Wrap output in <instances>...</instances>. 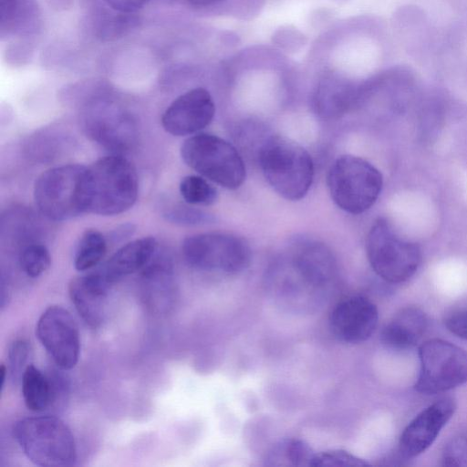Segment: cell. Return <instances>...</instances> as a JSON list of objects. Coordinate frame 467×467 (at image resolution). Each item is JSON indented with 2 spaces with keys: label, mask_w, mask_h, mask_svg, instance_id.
I'll return each instance as SVG.
<instances>
[{
  "label": "cell",
  "mask_w": 467,
  "mask_h": 467,
  "mask_svg": "<svg viewBox=\"0 0 467 467\" xmlns=\"http://www.w3.org/2000/svg\"><path fill=\"white\" fill-rule=\"evenodd\" d=\"M290 265L293 275L276 286L281 300L292 306H316L337 275V265L332 252L315 240L298 242L292 252Z\"/></svg>",
  "instance_id": "6da1fadb"
},
{
  "label": "cell",
  "mask_w": 467,
  "mask_h": 467,
  "mask_svg": "<svg viewBox=\"0 0 467 467\" xmlns=\"http://www.w3.org/2000/svg\"><path fill=\"white\" fill-rule=\"evenodd\" d=\"M138 191L136 169L121 155L105 156L87 169L88 213H124L135 203Z\"/></svg>",
  "instance_id": "7a4b0ae2"
},
{
  "label": "cell",
  "mask_w": 467,
  "mask_h": 467,
  "mask_svg": "<svg viewBox=\"0 0 467 467\" xmlns=\"http://www.w3.org/2000/svg\"><path fill=\"white\" fill-rule=\"evenodd\" d=\"M258 159L265 178L282 197L302 199L314 176L308 152L297 143L280 136L268 138L259 150Z\"/></svg>",
  "instance_id": "3957f363"
},
{
  "label": "cell",
  "mask_w": 467,
  "mask_h": 467,
  "mask_svg": "<svg viewBox=\"0 0 467 467\" xmlns=\"http://www.w3.org/2000/svg\"><path fill=\"white\" fill-rule=\"evenodd\" d=\"M13 437L36 465L63 467L76 462L74 435L57 417L44 415L21 419L13 427Z\"/></svg>",
  "instance_id": "277c9868"
},
{
  "label": "cell",
  "mask_w": 467,
  "mask_h": 467,
  "mask_svg": "<svg viewBox=\"0 0 467 467\" xmlns=\"http://www.w3.org/2000/svg\"><path fill=\"white\" fill-rule=\"evenodd\" d=\"M87 169L84 165L65 164L40 174L34 185L39 213L58 222L88 213Z\"/></svg>",
  "instance_id": "5b68a950"
},
{
  "label": "cell",
  "mask_w": 467,
  "mask_h": 467,
  "mask_svg": "<svg viewBox=\"0 0 467 467\" xmlns=\"http://www.w3.org/2000/svg\"><path fill=\"white\" fill-rule=\"evenodd\" d=\"M382 176L368 161L351 155L337 158L330 167L327 186L334 202L345 212L362 213L377 201Z\"/></svg>",
  "instance_id": "8992f818"
},
{
  "label": "cell",
  "mask_w": 467,
  "mask_h": 467,
  "mask_svg": "<svg viewBox=\"0 0 467 467\" xmlns=\"http://www.w3.org/2000/svg\"><path fill=\"white\" fill-rule=\"evenodd\" d=\"M181 155L192 170L227 189H237L245 179L242 157L218 136L199 133L188 138L182 145Z\"/></svg>",
  "instance_id": "52a82bcc"
},
{
  "label": "cell",
  "mask_w": 467,
  "mask_h": 467,
  "mask_svg": "<svg viewBox=\"0 0 467 467\" xmlns=\"http://www.w3.org/2000/svg\"><path fill=\"white\" fill-rule=\"evenodd\" d=\"M366 249L374 272L389 283L408 280L421 262L420 247L399 236L385 219L377 220L371 226Z\"/></svg>",
  "instance_id": "ba28073f"
},
{
  "label": "cell",
  "mask_w": 467,
  "mask_h": 467,
  "mask_svg": "<svg viewBox=\"0 0 467 467\" xmlns=\"http://www.w3.org/2000/svg\"><path fill=\"white\" fill-rule=\"evenodd\" d=\"M420 374L415 389L431 395L467 382V352L448 341L433 338L419 348Z\"/></svg>",
  "instance_id": "9c48e42d"
},
{
  "label": "cell",
  "mask_w": 467,
  "mask_h": 467,
  "mask_svg": "<svg viewBox=\"0 0 467 467\" xmlns=\"http://www.w3.org/2000/svg\"><path fill=\"white\" fill-rule=\"evenodd\" d=\"M182 254L193 268L226 274L242 272L251 260L250 247L244 239L222 233L187 237L182 243Z\"/></svg>",
  "instance_id": "30bf717a"
},
{
  "label": "cell",
  "mask_w": 467,
  "mask_h": 467,
  "mask_svg": "<svg viewBox=\"0 0 467 467\" xmlns=\"http://www.w3.org/2000/svg\"><path fill=\"white\" fill-rule=\"evenodd\" d=\"M36 334L57 368L69 370L77 365L80 353L79 332L66 308L47 307L37 320Z\"/></svg>",
  "instance_id": "8fae6325"
},
{
  "label": "cell",
  "mask_w": 467,
  "mask_h": 467,
  "mask_svg": "<svg viewBox=\"0 0 467 467\" xmlns=\"http://www.w3.org/2000/svg\"><path fill=\"white\" fill-rule=\"evenodd\" d=\"M379 321L376 305L363 296H350L339 301L329 315V327L334 337L348 344L369 338Z\"/></svg>",
  "instance_id": "7c38bea8"
},
{
  "label": "cell",
  "mask_w": 467,
  "mask_h": 467,
  "mask_svg": "<svg viewBox=\"0 0 467 467\" xmlns=\"http://www.w3.org/2000/svg\"><path fill=\"white\" fill-rule=\"evenodd\" d=\"M214 112V103L208 90L195 88L169 105L161 116V125L173 136L191 135L208 126Z\"/></svg>",
  "instance_id": "4fadbf2b"
},
{
  "label": "cell",
  "mask_w": 467,
  "mask_h": 467,
  "mask_svg": "<svg viewBox=\"0 0 467 467\" xmlns=\"http://www.w3.org/2000/svg\"><path fill=\"white\" fill-rule=\"evenodd\" d=\"M456 410L455 400L441 398L419 413L404 429L400 439V452L413 458L424 452L435 441L441 430Z\"/></svg>",
  "instance_id": "5bb4252c"
},
{
  "label": "cell",
  "mask_w": 467,
  "mask_h": 467,
  "mask_svg": "<svg viewBox=\"0 0 467 467\" xmlns=\"http://www.w3.org/2000/svg\"><path fill=\"white\" fill-rule=\"evenodd\" d=\"M110 285L99 270L77 276L68 285L72 304L84 322L92 328L99 327L104 321Z\"/></svg>",
  "instance_id": "9a60e30c"
},
{
  "label": "cell",
  "mask_w": 467,
  "mask_h": 467,
  "mask_svg": "<svg viewBox=\"0 0 467 467\" xmlns=\"http://www.w3.org/2000/svg\"><path fill=\"white\" fill-rule=\"evenodd\" d=\"M88 133L99 143L111 149H128L135 138L134 122L128 114L108 109L86 117Z\"/></svg>",
  "instance_id": "2e32d148"
},
{
  "label": "cell",
  "mask_w": 467,
  "mask_h": 467,
  "mask_svg": "<svg viewBox=\"0 0 467 467\" xmlns=\"http://www.w3.org/2000/svg\"><path fill=\"white\" fill-rule=\"evenodd\" d=\"M157 249L155 238L148 236L125 244L99 270L112 285L119 279L144 269Z\"/></svg>",
  "instance_id": "e0dca14e"
},
{
  "label": "cell",
  "mask_w": 467,
  "mask_h": 467,
  "mask_svg": "<svg viewBox=\"0 0 467 467\" xmlns=\"http://www.w3.org/2000/svg\"><path fill=\"white\" fill-rule=\"evenodd\" d=\"M428 319L417 307L400 310L381 331L384 345L393 349H408L414 347L424 335Z\"/></svg>",
  "instance_id": "ac0fdd59"
},
{
  "label": "cell",
  "mask_w": 467,
  "mask_h": 467,
  "mask_svg": "<svg viewBox=\"0 0 467 467\" xmlns=\"http://www.w3.org/2000/svg\"><path fill=\"white\" fill-rule=\"evenodd\" d=\"M172 269L164 260H155L142 269L141 293L143 301L157 312L167 311L171 306L174 295Z\"/></svg>",
  "instance_id": "d6986e66"
},
{
  "label": "cell",
  "mask_w": 467,
  "mask_h": 467,
  "mask_svg": "<svg viewBox=\"0 0 467 467\" xmlns=\"http://www.w3.org/2000/svg\"><path fill=\"white\" fill-rule=\"evenodd\" d=\"M22 395L26 407L34 412L48 409L56 399V388L50 379L33 364L21 376Z\"/></svg>",
  "instance_id": "ffe728a7"
},
{
  "label": "cell",
  "mask_w": 467,
  "mask_h": 467,
  "mask_svg": "<svg viewBox=\"0 0 467 467\" xmlns=\"http://www.w3.org/2000/svg\"><path fill=\"white\" fill-rule=\"evenodd\" d=\"M351 101L350 88L346 83L327 79L318 86L313 98V108L319 117L331 119L343 115Z\"/></svg>",
  "instance_id": "44dd1931"
},
{
  "label": "cell",
  "mask_w": 467,
  "mask_h": 467,
  "mask_svg": "<svg viewBox=\"0 0 467 467\" xmlns=\"http://www.w3.org/2000/svg\"><path fill=\"white\" fill-rule=\"evenodd\" d=\"M316 453L300 439H288L275 444L265 458L270 466L310 467Z\"/></svg>",
  "instance_id": "7402d4cb"
},
{
  "label": "cell",
  "mask_w": 467,
  "mask_h": 467,
  "mask_svg": "<svg viewBox=\"0 0 467 467\" xmlns=\"http://www.w3.org/2000/svg\"><path fill=\"white\" fill-rule=\"evenodd\" d=\"M107 240L94 229L86 230L79 238L74 255V265L78 271L84 272L97 266L107 253Z\"/></svg>",
  "instance_id": "603a6c76"
},
{
  "label": "cell",
  "mask_w": 467,
  "mask_h": 467,
  "mask_svg": "<svg viewBox=\"0 0 467 467\" xmlns=\"http://www.w3.org/2000/svg\"><path fill=\"white\" fill-rule=\"evenodd\" d=\"M179 189L183 200L192 205L213 204L218 195L216 189L212 184L197 175L185 176L181 181Z\"/></svg>",
  "instance_id": "cb8c5ba5"
},
{
  "label": "cell",
  "mask_w": 467,
  "mask_h": 467,
  "mask_svg": "<svg viewBox=\"0 0 467 467\" xmlns=\"http://www.w3.org/2000/svg\"><path fill=\"white\" fill-rule=\"evenodd\" d=\"M51 265L47 248L39 243H30L19 254V265L29 277L35 278L44 274Z\"/></svg>",
  "instance_id": "d4e9b609"
},
{
  "label": "cell",
  "mask_w": 467,
  "mask_h": 467,
  "mask_svg": "<svg viewBox=\"0 0 467 467\" xmlns=\"http://www.w3.org/2000/svg\"><path fill=\"white\" fill-rule=\"evenodd\" d=\"M369 463L342 450H331L316 453L312 467L368 466Z\"/></svg>",
  "instance_id": "484cf974"
},
{
  "label": "cell",
  "mask_w": 467,
  "mask_h": 467,
  "mask_svg": "<svg viewBox=\"0 0 467 467\" xmlns=\"http://www.w3.org/2000/svg\"><path fill=\"white\" fill-rule=\"evenodd\" d=\"M441 464L467 466V436H456L446 444L441 455Z\"/></svg>",
  "instance_id": "4316f807"
},
{
  "label": "cell",
  "mask_w": 467,
  "mask_h": 467,
  "mask_svg": "<svg viewBox=\"0 0 467 467\" xmlns=\"http://www.w3.org/2000/svg\"><path fill=\"white\" fill-rule=\"evenodd\" d=\"M30 352V347L28 342L25 339L19 338L13 341L8 349V362L7 371L10 375L16 379L18 376H22L28 356Z\"/></svg>",
  "instance_id": "83f0119b"
},
{
  "label": "cell",
  "mask_w": 467,
  "mask_h": 467,
  "mask_svg": "<svg viewBox=\"0 0 467 467\" xmlns=\"http://www.w3.org/2000/svg\"><path fill=\"white\" fill-rule=\"evenodd\" d=\"M168 221L183 225H195L212 222V216L201 210L187 206H178L165 213Z\"/></svg>",
  "instance_id": "f1b7e54d"
},
{
  "label": "cell",
  "mask_w": 467,
  "mask_h": 467,
  "mask_svg": "<svg viewBox=\"0 0 467 467\" xmlns=\"http://www.w3.org/2000/svg\"><path fill=\"white\" fill-rule=\"evenodd\" d=\"M445 326L452 334L467 340V309L449 315L445 319Z\"/></svg>",
  "instance_id": "f546056e"
},
{
  "label": "cell",
  "mask_w": 467,
  "mask_h": 467,
  "mask_svg": "<svg viewBox=\"0 0 467 467\" xmlns=\"http://www.w3.org/2000/svg\"><path fill=\"white\" fill-rule=\"evenodd\" d=\"M150 0H105L114 10L133 13L142 8Z\"/></svg>",
  "instance_id": "4dcf8cb0"
},
{
  "label": "cell",
  "mask_w": 467,
  "mask_h": 467,
  "mask_svg": "<svg viewBox=\"0 0 467 467\" xmlns=\"http://www.w3.org/2000/svg\"><path fill=\"white\" fill-rule=\"evenodd\" d=\"M187 1L194 5L207 6V5H212L220 3L223 0H187Z\"/></svg>",
  "instance_id": "1f68e13d"
}]
</instances>
